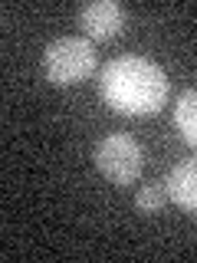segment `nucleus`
<instances>
[{"label": "nucleus", "instance_id": "obj_5", "mask_svg": "<svg viewBox=\"0 0 197 263\" xmlns=\"http://www.w3.org/2000/svg\"><path fill=\"white\" fill-rule=\"evenodd\" d=\"M164 191L181 211L197 214V158H184L164 175Z\"/></svg>", "mask_w": 197, "mask_h": 263}, {"label": "nucleus", "instance_id": "obj_6", "mask_svg": "<svg viewBox=\"0 0 197 263\" xmlns=\"http://www.w3.org/2000/svg\"><path fill=\"white\" fill-rule=\"evenodd\" d=\"M174 125L191 148H197V89H184L174 102Z\"/></svg>", "mask_w": 197, "mask_h": 263}, {"label": "nucleus", "instance_id": "obj_2", "mask_svg": "<svg viewBox=\"0 0 197 263\" xmlns=\"http://www.w3.org/2000/svg\"><path fill=\"white\" fill-rule=\"evenodd\" d=\"M95 69V46L89 36H60L43 49V76L53 86H76Z\"/></svg>", "mask_w": 197, "mask_h": 263}, {"label": "nucleus", "instance_id": "obj_1", "mask_svg": "<svg viewBox=\"0 0 197 263\" xmlns=\"http://www.w3.org/2000/svg\"><path fill=\"white\" fill-rule=\"evenodd\" d=\"M98 92L109 109L122 115H154L168 102V76L145 56H119L102 66Z\"/></svg>", "mask_w": 197, "mask_h": 263}, {"label": "nucleus", "instance_id": "obj_7", "mask_svg": "<svg viewBox=\"0 0 197 263\" xmlns=\"http://www.w3.org/2000/svg\"><path fill=\"white\" fill-rule=\"evenodd\" d=\"M164 197H168V191H164V181H161V184H145L142 191H138L135 204H138V211H142V214H158L161 204H164Z\"/></svg>", "mask_w": 197, "mask_h": 263}, {"label": "nucleus", "instance_id": "obj_4", "mask_svg": "<svg viewBox=\"0 0 197 263\" xmlns=\"http://www.w3.org/2000/svg\"><path fill=\"white\" fill-rule=\"evenodd\" d=\"M128 23V13L115 0H89L79 7V27L89 40H115Z\"/></svg>", "mask_w": 197, "mask_h": 263}, {"label": "nucleus", "instance_id": "obj_3", "mask_svg": "<svg viewBox=\"0 0 197 263\" xmlns=\"http://www.w3.org/2000/svg\"><path fill=\"white\" fill-rule=\"evenodd\" d=\"M92 158H95V168L102 171L112 184H119V187L131 184V181L142 175V164H145L142 145H138L131 135H125V132H112V135H105L102 142L95 145Z\"/></svg>", "mask_w": 197, "mask_h": 263}]
</instances>
